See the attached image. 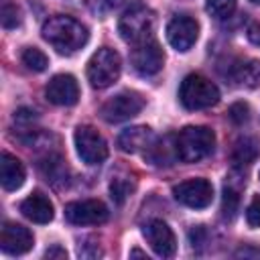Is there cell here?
<instances>
[{
    "label": "cell",
    "mask_w": 260,
    "mask_h": 260,
    "mask_svg": "<svg viewBox=\"0 0 260 260\" xmlns=\"http://www.w3.org/2000/svg\"><path fill=\"white\" fill-rule=\"evenodd\" d=\"M41 32H43V39L61 55H73L89 39L87 28L77 18L67 16V14L49 16L43 22Z\"/></svg>",
    "instance_id": "1"
},
{
    "label": "cell",
    "mask_w": 260,
    "mask_h": 260,
    "mask_svg": "<svg viewBox=\"0 0 260 260\" xmlns=\"http://www.w3.org/2000/svg\"><path fill=\"white\" fill-rule=\"evenodd\" d=\"M215 134L207 126H185L175 136V154L183 162H199L213 152Z\"/></svg>",
    "instance_id": "2"
},
{
    "label": "cell",
    "mask_w": 260,
    "mask_h": 260,
    "mask_svg": "<svg viewBox=\"0 0 260 260\" xmlns=\"http://www.w3.org/2000/svg\"><path fill=\"white\" fill-rule=\"evenodd\" d=\"M179 100L187 110H205L219 102V89L199 73H189L179 87Z\"/></svg>",
    "instance_id": "3"
},
{
    "label": "cell",
    "mask_w": 260,
    "mask_h": 260,
    "mask_svg": "<svg viewBox=\"0 0 260 260\" xmlns=\"http://www.w3.org/2000/svg\"><path fill=\"white\" fill-rule=\"evenodd\" d=\"M120 71H122V59L110 47L98 49L87 61V79L95 89H106L112 83H116Z\"/></svg>",
    "instance_id": "4"
},
{
    "label": "cell",
    "mask_w": 260,
    "mask_h": 260,
    "mask_svg": "<svg viewBox=\"0 0 260 260\" xmlns=\"http://www.w3.org/2000/svg\"><path fill=\"white\" fill-rule=\"evenodd\" d=\"M152 30H154V12L146 6H134L126 10L118 20V32L130 45H138L146 39H152Z\"/></svg>",
    "instance_id": "5"
},
{
    "label": "cell",
    "mask_w": 260,
    "mask_h": 260,
    "mask_svg": "<svg viewBox=\"0 0 260 260\" xmlns=\"http://www.w3.org/2000/svg\"><path fill=\"white\" fill-rule=\"evenodd\" d=\"M73 140H75V150L83 162L102 165L108 158V142L93 126H77Z\"/></svg>",
    "instance_id": "6"
},
{
    "label": "cell",
    "mask_w": 260,
    "mask_h": 260,
    "mask_svg": "<svg viewBox=\"0 0 260 260\" xmlns=\"http://www.w3.org/2000/svg\"><path fill=\"white\" fill-rule=\"evenodd\" d=\"M144 108V98L136 91H120L102 106V118L110 124H118L134 118Z\"/></svg>",
    "instance_id": "7"
},
{
    "label": "cell",
    "mask_w": 260,
    "mask_h": 260,
    "mask_svg": "<svg viewBox=\"0 0 260 260\" xmlns=\"http://www.w3.org/2000/svg\"><path fill=\"white\" fill-rule=\"evenodd\" d=\"M173 195L179 203L193 207V209H203L211 205L213 201V185L207 179H189L173 187Z\"/></svg>",
    "instance_id": "8"
},
{
    "label": "cell",
    "mask_w": 260,
    "mask_h": 260,
    "mask_svg": "<svg viewBox=\"0 0 260 260\" xmlns=\"http://www.w3.org/2000/svg\"><path fill=\"white\" fill-rule=\"evenodd\" d=\"M110 211L98 199H83L71 201L65 205V219L73 225H100L108 221Z\"/></svg>",
    "instance_id": "9"
},
{
    "label": "cell",
    "mask_w": 260,
    "mask_h": 260,
    "mask_svg": "<svg viewBox=\"0 0 260 260\" xmlns=\"http://www.w3.org/2000/svg\"><path fill=\"white\" fill-rule=\"evenodd\" d=\"M199 37V24L195 18L187 14H179L169 20L167 24V41L175 51H189Z\"/></svg>",
    "instance_id": "10"
},
{
    "label": "cell",
    "mask_w": 260,
    "mask_h": 260,
    "mask_svg": "<svg viewBox=\"0 0 260 260\" xmlns=\"http://www.w3.org/2000/svg\"><path fill=\"white\" fill-rule=\"evenodd\" d=\"M165 55L160 45L154 39H146L138 45H134L132 51V65L140 75H154L162 69Z\"/></svg>",
    "instance_id": "11"
},
{
    "label": "cell",
    "mask_w": 260,
    "mask_h": 260,
    "mask_svg": "<svg viewBox=\"0 0 260 260\" xmlns=\"http://www.w3.org/2000/svg\"><path fill=\"white\" fill-rule=\"evenodd\" d=\"M148 246L152 248V252L160 258H171L177 252V240L173 230L162 221V219H150L144 230H142Z\"/></svg>",
    "instance_id": "12"
},
{
    "label": "cell",
    "mask_w": 260,
    "mask_h": 260,
    "mask_svg": "<svg viewBox=\"0 0 260 260\" xmlns=\"http://www.w3.org/2000/svg\"><path fill=\"white\" fill-rule=\"evenodd\" d=\"M32 244H35V238L28 232V228L14 223V221H4L2 234H0L2 252L10 254V256H20V254H26L32 248Z\"/></svg>",
    "instance_id": "13"
},
{
    "label": "cell",
    "mask_w": 260,
    "mask_h": 260,
    "mask_svg": "<svg viewBox=\"0 0 260 260\" xmlns=\"http://www.w3.org/2000/svg\"><path fill=\"white\" fill-rule=\"evenodd\" d=\"M45 95L55 106H73L79 100V85L73 75L59 73V75H53L51 81L47 83Z\"/></svg>",
    "instance_id": "14"
},
{
    "label": "cell",
    "mask_w": 260,
    "mask_h": 260,
    "mask_svg": "<svg viewBox=\"0 0 260 260\" xmlns=\"http://www.w3.org/2000/svg\"><path fill=\"white\" fill-rule=\"evenodd\" d=\"M154 144V132L148 126H132L120 132L118 136V146L124 152H142V150H150V146Z\"/></svg>",
    "instance_id": "15"
},
{
    "label": "cell",
    "mask_w": 260,
    "mask_h": 260,
    "mask_svg": "<svg viewBox=\"0 0 260 260\" xmlns=\"http://www.w3.org/2000/svg\"><path fill=\"white\" fill-rule=\"evenodd\" d=\"M20 213H22L26 219L35 221V223H49V221L53 219V215H55L53 203H51L49 197L43 195L41 191H35V193H30L26 199H22V203H20Z\"/></svg>",
    "instance_id": "16"
},
{
    "label": "cell",
    "mask_w": 260,
    "mask_h": 260,
    "mask_svg": "<svg viewBox=\"0 0 260 260\" xmlns=\"http://www.w3.org/2000/svg\"><path fill=\"white\" fill-rule=\"evenodd\" d=\"M24 165L12 156L10 152H2L0 154V181H2V187L6 191H16L18 187H22L24 183Z\"/></svg>",
    "instance_id": "17"
},
{
    "label": "cell",
    "mask_w": 260,
    "mask_h": 260,
    "mask_svg": "<svg viewBox=\"0 0 260 260\" xmlns=\"http://www.w3.org/2000/svg\"><path fill=\"white\" fill-rule=\"evenodd\" d=\"M230 79L232 83L240 87H258L260 85V61L256 59H246V61H236L230 67Z\"/></svg>",
    "instance_id": "18"
},
{
    "label": "cell",
    "mask_w": 260,
    "mask_h": 260,
    "mask_svg": "<svg viewBox=\"0 0 260 260\" xmlns=\"http://www.w3.org/2000/svg\"><path fill=\"white\" fill-rule=\"evenodd\" d=\"M258 152H260V146H258L256 138H250V136L238 138L234 148H232V165H234V169L248 167L250 162L256 160Z\"/></svg>",
    "instance_id": "19"
},
{
    "label": "cell",
    "mask_w": 260,
    "mask_h": 260,
    "mask_svg": "<svg viewBox=\"0 0 260 260\" xmlns=\"http://www.w3.org/2000/svg\"><path fill=\"white\" fill-rule=\"evenodd\" d=\"M238 207H240V191L234 185L225 183L223 197H221V213H223V217L232 221L236 217V213H238Z\"/></svg>",
    "instance_id": "20"
},
{
    "label": "cell",
    "mask_w": 260,
    "mask_h": 260,
    "mask_svg": "<svg viewBox=\"0 0 260 260\" xmlns=\"http://www.w3.org/2000/svg\"><path fill=\"white\" fill-rule=\"evenodd\" d=\"M20 59H22V63H24L30 71H37V73L45 71V69H47V65H49L47 55H45L41 49H37V47H26V49L22 51Z\"/></svg>",
    "instance_id": "21"
},
{
    "label": "cell",
    "mask_w": 260,
    "mask_h": 260,
    "mask_svg": "<svg viewBox=\"0 0 260 260\" xmlns=\"http://www.w3.org/2000/svg\"><path fill=\"white\" fill-rule=\"evenodd\" d=\"M205 8H207V12H209L213 18L225 20V18H230V16L234 14V10H236V0H207Z\"/></svg>",
    "instance_id": "22"
},
{
    "label": "cell",
    "mask_w": 260,
    "mask_h": 260,
    "mask_svg": "<svg viewBox=\"0 0 260 260\" xmlns=\"http://www.w3.org/2000/svg\"><path fill=\"white\" fill-rule=\"evenodd\" d=\"M132 189H134V185L128 181V179H124V177H116V179H112V183H110V195H112V199L120 205V203H124V199L132 193Z\"/></svg>",
    "instance_id": "23"
},
{
    "label": "cell",
    "mask_w": 260,
    "mask_h": 260,
    "mask_svg": "<svg viewBox=\"0 0 260 260\" xmlns=\"http://www.w3.org/2000/svg\"><path fill=\"white\" fill-rule=\"evenodd\" d=\"M0 18H2V26L4 28H16L20 24V10L12 2H4Z\"/></svg>",
    "instance_id": "24"
},
{
    "label": "cell",
    "mask_w": 260,
    "mask_h": 260,
    "mask_svg": "<svg viewBox=\"0 0 260 260\" xmlns=\"http://www.w3.org/2000/svg\"><path fill=\"white\" fill-rule=\"evenodd\" d=\"M228 116H230V120H232L236 126H242V124H246V122L250 120V106L244 104V102H236V104L230 106Z\"/></svg>",
    "instance_id": "25"
},
{
    "label": "cell",
    "mask_w": 260,
    "mask_h": 260,
    "mask_svg": "<svg viewBox=\"0 0 260 260\" xmlns=\"http://www.w3.org/2000/svg\"><path fill=\"white\" fill-rule=\"evenodd\" d=\"M37 120V112L35 110H28V108H20L16 114H14V122H16V128H20L22 132H32V122Z\"/></svg>",
    "instance_id": "26"
},
{
    "label": "cell",
    "mask_w": 260,
    "mask_h": 260,
    "mask_svg": "<svg viewBox=\"0 0 260 260\" xmlns=\"http://www.w3.org/2000/svg\"><path fill=\"white\" fill-rule=\"evenodd\" d=\"M246 221L250 228H260V195H254L248 209H246Z\"/></svg>",
    "instance_id": "27"
},
{
    "label": "cell",
    "mask_w": 260,
    "mask_h": 260,
    "mask_svg": "<svg viewBox=\"0 0 260 260\" xmlns=\"http://www.w3.org/2000/svg\"><path fill=\"white\" fill-rule=\"evenodd\" d=\"M45 256H47V258H67V252H65L61 246H53V248H49V250L45 252Z\"/></svg>",
    "instance_id": "28"
},
{
    "label": "cell",
    "mask_w": 260,
    "mask_h": 260,
    "mask_svg": "<svg viewBox=\"0 0 260 260\" xmlns=\"http://www.w3.org/2000/svg\"><path fill=\"white\" fill-rule=\"evenodd\" d=\"M248 39H250L254 45L260 47V24H252V26L248 28Z\"/></svg>",
    "instance_id": "29"
},
{
    "label": "cell",
    "mask_w": 260,
    "mask_h": 260,
    "mask_svg": "<svg viewBox=\"0 0 260 260\" xmlns=\"http://www.w3.org/2000/svg\"><path fill=\"white\" fill-rule=\"evenodd\" d=\"M250 2H252V4H260V0H250Z\"/></svg>",
    "instance_id": "30"
}]
</instances>
